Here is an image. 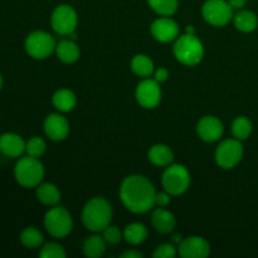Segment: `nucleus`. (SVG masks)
I'll list each match as a JSON object with an SVG mask.
<instances>
[{"mask_svg": "<svg viewBox=\"0 0 258 258\" xmlns=\"http://www.w3.org/2000/svg\"><path fill=\"white\" fill-rule=\"evenodd\" d=\"M173 53L184 66H197L204 57V47L196 34L184 33L175 39Z\"/></svg>", "mask_w": 258, "mask_h": 258, "instance_id": "obj_3", "label": "nucleus"}, {"mask_svg": "<svg viewBox=\"0 0 258 258\" xmlns=\"http://www.w3.org/2000/svg\"><path fill=\"white\" fill-rule=\"evenodd\" d=\"M122 258H143L144 254L140 251H136V249H130V251H126L121 254Z\"/></svg>", "mask_w": 258, "mask_h": 258, "instance_id": "obj_35", "label": "nucleus"}, {"mask_svg": "<svg viewBox=\"0 0 258 258\" xmlns=\"http://www.w3.org/2000/svg\"><path fill=\"white\" fill-rule=\"evenodd\" d=\"M55 54H57L58 59L62 60L63 63H75L80 58L81 50L75 40H60L55 45Z\"/></svg>", "mask_w": 258, "mask_h": 258, "instance_id": "obj_19", "label": "nucleus"}, {"mask_svg": "<svg viewBox=\"0 0 258 258\" xmlns=\"http://www.w3.org/2000/svg\"><path fill=\"white\" fill-rule=\"evenodd\" d=\"M148 4L161 17H171L175 14L179 7L178 0H148Z\"/></svg>", "mask_w": 258, "mask_h": 258, "instance_id": "obj_28", "label": "nucleus"}, {"mask_svg": "<svg viewBox=\"0 0 258 258\" xmlns=\"http://www.w3.org/2000/svg\"><path fill=\"white\" fill-rule=\"evenodd\" d=\"M228 3L233 8V10H241L247 4V0H228Z\"/></svg>", "mask_w": 258, "mask_h": 258, "instance_id": "obj_36", "label": "nucleus"}, {"mask_svg": "<svg viewBox=\"0 0 258 258\" xmlns=\"http://www.w3.org/2000/svg\"><path fill=\"white\" fill-rule=\"evenodd\" d=\"M176 254L178 248L173 243H164L156 247L153 256L155 258H175Z\"/></svg>", "mask_w": 258, "mask_h": 258, "instance_id": "obj_32", "label": "nucleus"}, {"mask_svg": "<svg viewBox=\"0 0 258 258\" xmlns=\"http://www.w3.org/2000/svg\"><path fill=\"white\" fill-rule=\"evenodd\" d=\"M223 122L216 116H204L197 123V134L206 143H214L223 136Z\"/></svg>", "mask_w": 258, "mask_h": 258, "instance_id": "obj_14", "label": "nucleus"}, {"mask_svg": "<svg viewBox=\"0 0 258 258\" xmlns=\"http://www.w3.org/2000/svg\"><path fill=\"white\" fill-rule=\"evenodd\" d=\"M55 40L44 30H35L25 38L24 48L28 55L34 59H45L55 52Z\"/></svg>", "mask_w": 258, "mask_h": 258, "instance_id": "obj_7", "label": "nucleus"}, {"mask_svg": "<svg viewBox=\"0 0 258 258\" xmlns=\"http://www.w3.org/2000/svg\"><path fill=\"white\" fill-rule=\"evenodd\" d=\"M243 145L242 141L238 139H226L222 141L216 149V163L219 168L226 169H233L241 163L242 158H243Z\"/></svg>", "mask_w": 258, "mask_h": 258, "instance_id": "obj_8", "label": "nucleus"}, {"mask_svg": "<svg viewBox=\"0 0 258 258\" xmlns=\"http://www.w3.org/2000/svg\"><path fill=\"white\" fill-rule=\"evenodd\" d=\"M185 33H189V34H196V29H194L193 25H188L185 28Z\"/></svg>", "mask_w": 258, "mask_h": 258, "instance_id": "obj_38", "label": "nucleus"}, {"mask_svg": "<svg viewBox=\"0 0 258 258\" xmlns=\"http://www.w3.org/2000/svg\"><path fill=\"white\" fill-rule=\"evenodd\" d=\"M151 223L158 233L169 234L175 229L176 218L171 212L166 211L163 207H159L154 209L151 214Z\"/></svg>", "mask_w": 258, "mask_h": 258, "instance_id": "obj_17", "label": "nucleus"}, {"mask_svg": "<svg viewBox=\"0 0 258 258\" xmlns=\"http://www.w3.org/2000/svg\"><path fill=\"white\" fill-rule=\"evenodd\" d=\"M150 33L158 42L170 43L179 37V25L170 17H161L150 25Z\"/></svg>", "mask_w": 258, "mask_h": 258, "instance_id": "obj_13", "label": "nucleus"}, {"mask_svg": "<svg viewBox=\"0 0 258 258\" xmlns=\"http://www.w3.org/2000/svg\"><path fill=\"white\" fill-rule=\"evenodd\" d=\"M14 178L24 188H37L44 178V166L39 159L27 155L15 164Z\"/></svg>", "mask_w": 258, "mask_h": 258, "instance_id": "obj_4", "label": "nucleus"}, {"mask_svg": "<svg viewBox=\"0 0 258 258\" xmlns=\"http://www.w3.org/2000/svg\"><path fill=\"white\" fill-rule=\"evenodd\" d=\"M252 131H253L252 121L246 116H238L232 122V134L238 140H247L251 136Z\"/></svg>", "mask_w": 258, "mask_h": 258, "instance_id": "obj_27", "label": "nucleus"}, {"mask_svg": "<svg viewBox=\"0 0 258 258\" xmlns=\"http://www.w3.org/2000/svg\"><path fill=\"white\" fill-rule=\"evenodd\" d=\"M156 190L154 184L143 175H130L120 186V199L126 209L136 214L151 211L155 203Z\"/></svg>", "mask_w": 258, "mask_h": 258, "instance_id": "obj_1", "label": "nucleus"}, {"mask_svg": "<svg viewBox=\"0 0 258 258\" xmlns=\"http://www.w3.org/2000/svg\"><path fill=\"white\" fill-rule=\"evenodd\" d=\"M2 88H3V76L2 73H0V91H2Z\"/></svg>", "mask_w": 258, "mask_h": 258, "instance_id": "obj_39", "label": "nucleus"}, {"mask_svg": "<svg viewBox=\"0 0 258 258\" xmlns=\"http://www.w3.org/2000/svg\"><path fill=\"white\" fill-rule=\"evenodd\" d=\"M27 143L15 133H5L0 136V153L8 158H20L25 153Z\"/></svg>", "mask_w": 258, "mask_h": 258, "instance_id": "obj_16", "label": "nucleus"}, {"mask_svg": "<svg viewBox=\"0 0 258 258\" xmlns=\"http://www.w3.org/2000/svg\"><path fill=\"white\" fill-rule=\"evenodd\" d=\"M53 106L57 108L59 112H70L76 107L77 103V97L72 91L67 90V88H60V90L55 91L54 95L52 97Z\"/></svg>", "mask_w": 258, "mask_h": 258, "instance_id": "obj_22", "label": "nucleus"}, {"mask_svg": "<svg viewBox=\"0 0 258 258\" xmlns=\"http://www.w3.org/2000/svg\"><path fill=\"white\" fill-rule=\"evenodd\" d=\"M47 150V144L39 136H33L32 139L27 141V146H25V153L32 158L39 159L43 154Z\"/></svg>", "mask_w": 258, "mask_h": 258, "instance_id": "obj_29", "label": "nucleus"}, {"mask_svg": "<svg viewBox=\"0 0 258 258\" xmlns=\"http://www.w3.org/2000/svg\"><path fill=\"white\" fill-rule=\"evenodd\" d=\"M233 24L239 32L252 33L258 27V18L251 10L241 9L233 15Z\"/></svg>", "mask_w": 258, "mask_h": 258, "instance_id": "obj_21", "label": "nucleus"}, {"mask_svg": "<svg viewBox=\"0 0 258 258\" xmlns=\"http://www.w3.org/2000/svg\"><path fill=\"white\" fill-rule=\"evenodd\" d=\"M50 24L57 34L70 35L71 33L76 32V28H77V12L68 4L58 5L52 13Z\"/></svg>", "mask_w": 258, "mask_h": 258, "instance_id": "obj_10", "label": "nucleus"}, {"mask_svg": "<svg viewBox=\"0 0 258 258\" xmlns=\"http://www.w3.org/2000/svg\"><path fill=\"white\" fill-rule=\"evenodd\" d=\"M82 223L88 231L100 233L112 219V207L107 199L102 197H95L85 204L82 211Z\"/></svg>", "mask_w": 258, "mask_h": 258, "instance_id": "obj_2", "label": "nucleus"}, {"mask_svg": "<svg viewBox=\"0 0 258 258\" xmlns=\"http://www.w3.org/2000/svg\"><path fill=\"white\" fill-rule=\"evenodd\" d=\"M131 71L141 78H148L154 75V62L149 55L136 54L131 60Z\"/></svg>", "mask_w": 258, "mask_h": 258, "instance_id": "obj_24", "label": "nucleus"}, {"mask_svg": "<svg viewBox=\"0 0 258 258\" xmlns=\"http://www.w3.org/2000/svg\"><path fill=\"white\" fill-rule=\"evenodd\" d=\"M44 133L52 141H63L70 134V122L60 113H50L44 120Z\"/></svg>", "mask_w": 258, "mask_h": 258, "instance_id": "obj_15", "label": "nucleus"}, {"mask_svg": "<svg viewBox=\"0 0 258 258\" xmlns=\"http://www.w3.org/2000/svg\"><path fill=\"white\" fill-rule=\"evenodd\" d=\"M178 253L183 258H206L211 254V244L203 237H186L178 244Z\"/></svg>", "mask_w": 258, "mask_h": 258, "instance_id": "obj_12", "label": "nucleus"}, {"mask_svg": "<svg viewBox=\"0 0 258 258\" xmlns=\"http://www.w3.org/2000/svg\"><path fill=\"white\" fill-rule=\"evenodd\" d=\"M35 194H37L38 201L48 207L57 206L60 202V199H62L59 189L52 183H40L37 186V193Z\"/></svg>", "mask_w": 258, "mask_h": 258, "instance_id": "obj_20", "label": "nucleus"}, {"mask_svg": "<svg viewBox=\"0 0 258 258\" xmlns=\"http://www.w3.org/2000/svg\"><path fill=\"white\" fill-rule=\"evenodd\" d=\"M149 161L154 164L155 166H160V168H165L173 164L174 161V153L168 145L165 144H156V145L151 146L150 150L148 153Z\"/></svg>", "mask_w": 258, "mask_h": 258, "instance_id": "obj_18", "label": "nucleus"}, {"mask_svg": "<svg viewBox=\"0 0 258 258\" xmlns=\"http://www.w3.org/2000/svg\"><path fill=\"white\" fill-rule=\"evenodd\" d=\"M19 239L23 246L29 249L42 247L43 242H44V237H43L42 232L39 229L34 228V227H27V228L23 229L20 232Z\"/></svg>", "mask_w": 258, "mask_h": 258, "instance_id": "obj_26", "label": "nucleus"}, {"mask_svg": "<svg viewBox=\"0 0 258 258\" xmlns=\"http://www.w3.org/2000/svg\"><path fill=\"white\" fill-rule=\"evenodd\" d=\"M123 239L127 242L128 244L133 246H138L143 242L146 241L149 236V231L146 228L145 224L143 223H131L127 224L123 229Z\"/></svg>", "mask_w": 258, "mask_h": 258, "instance_id": "obj_23", "label": "nucleus"}, {"mask_svg": "<svg viewBox=\"0 0 258 258\" xmlns=\"http://www.w3.org/2000/svg\"><path fill=\"white\" fill-rule=\"evenodd\" d=\"M161 88L160 83L156 82L151 78H144L138 85L135 91V97L139 105L144 108H155L160 105L161 102Z\"/></svg>", "mask_w": 258, "mask_h": 258, "instance_id": "obj_11", "label": "nucleus"}, {"mask_svg": "<svg viewBox=\"0 0 258 258\" xmlns=\"http://www.w3.org/2000/svg\"><path fill=\"white\" fill-rule=\"evenodd\" d=\"M106 241L102 236L93 234V236L86 238L83 243V253L88 258H100L105 254Z\"/></svg>", "mask_w": 258, "mask_h": 258, "instance_id": "obj_25", "label": "nucleus"}, {"mask_svg": "<svg viewBox=\"0 0 258 258\" xmlns=\"http://www.w3.org/2000/svg\"><path fill=\"white\" fill-rule=\"evenodd\" d=\"M169 78V71L166 68L160 67L158 68L156 71H154V80L159 83H164L166 82Z\"/></svg>", "mask_w": 258, "mask_h": 258, "instance_id": "obj_34", "label": "nucleus"}, {"mask_svg": "<svg viewBox=\"0 0 258 258\" xmlns=\"http://www.w3.org/2000/svg\"><path fill=\"white\" fill-rule=\"evenodd\" d=\"M67 256L64 248L60 244L50 242V243H45L42 246L39 252L40 258H64Z\"/></svg>", "mask_w": 258, "mask_h": 258, "instance_id": "obj_30", "label": "nucleus"}, {"mask_svg": "<svg viewBox=\"0 0 258 258\" xmlns=\"http://www.w3.org/2000/svg\"><path fill=\"white\" fill-rule=\"evenodd\" d=\"M190 180V173L185 166L180 164H170L164 171L161 184L164 190L171 196H181L188 190Z\"/></svg>", "mask_w": 258, "mask_h": 258, "instance_id": "obj_6", "label": "nucleus"}, {"mask_svg": "<svg viewBox=\"0 0 258 258\" xmlns=\"http://www.w3.org/2000/svg\"><path fill=\"white\" fill-rule=\"evenodd\" d=\"M170 197H171V194H169L166 190L160 191V193H156V198H155L156 206L163 207V208L168 207L171 202Z\"/></svg>", "mask_w": 258, "mask_h": 258, "instance_id": "obj_33", "label": "nucleus"}, {"mask_svg": "<svg viewBox=\"0 0 258 258\" xmlns=\"http://www.w3.org/2000/svg\"><path fill=\"white\" fill-rule=\"evenodd\" d=\"M102 237L106 241V243L110 244H118L121 239L123 238V233L120 231V228L116 226H107L102 231Z\"/></svg>", "mask_w": 258, "mask_h": 258, "instance_id": "obj_31", "label": "nucleus"}, {"mask_svg": "<svg viewBox=\"0 0 258 258\" xmlns=\"http://www.w3.org/2000/svg\"><path fill=\"white\" fill-rule=\"evenodd\" d=\"M44 228L54 238H64L72 232L73 219L70 212L63 207L54 206L45 213Z\"/></svg>", "mask_w": 258, "mask_h": 258, "instance_id": "obj_5", "label": "nucleus"}, {"mask_svg": "<svg viewBox=\"0 0 258 258\" xmlns=\"http://www.w3.org/2000/svg\"><path fill=\"white\" fill-rule=\"evenodd\" d=\"M171 241H173V243H180L181 241H183V237L180 236V234H174L173 238H171Z\"/></svg>", "mask_w": 258, "mask_h": 258, "instance_id": "obj_37", "label": "nucleus"}, {"mask_svg": "<svg viewBox=\"0 0 258 258\" xmlns=\"http://www.w3.org/2000/svg\"><path fill=\"white\" fill-rule=\"evenodd\" d=\"M202 15L208 24L224 27L233 20V8L226 0H207L202 7Z\"/></svg>", "mask_w": 258, "mask_h": 258, "instance_id": "obj_9", "label": "nucleus"}]
</instances>
